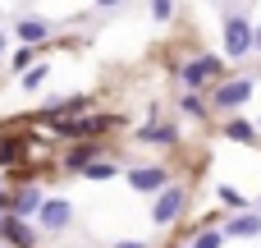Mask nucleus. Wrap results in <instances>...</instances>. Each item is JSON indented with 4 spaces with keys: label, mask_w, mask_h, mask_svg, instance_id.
Segmentation results:
<instances>
[{
    "label": "nucleus",
    "mask_w": 261,
    "mask_h": 248,
    "mask_svg": "<svg viewBox=\"0 0 261 248\" xmlns=\"http://www.w3.org/2000/svg\"><path fill=\"white\" fill-rule=\"evenodd\" d=\"M220 74H225L220 55H197V60L179 64V78H184L188 92H197V87H206V83H220Z\"/></svg>",
    "instance_id": "obj_1"
},
{
    "label": "nucleus",
    "mask_w": 261,
    "mask_h": 248,
    "mask_svg": "<svg viewBox=\"0 0 261 248\" xmlns=\"http://www.w3.org/2000/svg\"><path fill=\"white\" fill-rule=\"evenodd\" d=\"M252 37H257V28H252L243 14H229V18H225V55H229V60H243V55L252 51Z\"/></svg>",
    "instance_id": "obj_2"
},
{
    "label": "nucleus",
    "mask_w": 261,
    "mask_h": 248,
    "mask_svg": "<svg viewBox=\"0 0 261 248\" xmlns=\"http://www.w3.org/2000/svg\"><path fill=\"white\" fill-rule=\"evenodd\" d=\"M83 110H87V97H55L50 106H41V110H37V120H41V124H50V129H60V124L78 120Z\"/></svg>",
    "instance_id": "obj_3"
},
{
    "label": "nucleus",
    "mask_w": 261,
    "mask_h": 248,
    "mask_svg": "<svg viewBox=\"0 0 261 248\" xmlns=\"http://www.w3.org/2000/svg\"><path fill=\"white\" fill-rule=\"evenodd\" d=\"M184 202H188V189H184V184H170V189H161L151 221H156V226H174V221L184 216Z\"/></svg>",
    "instance_id": "obj_4"
},
{
    "label": "nucleus",
    "mask_w": 261,
    "mask_h": 248,
    "mask_svg": "<svg viewBox=\"0 0 261 248\" xmlns=\"http://www.w3.org/2000/svg\"><path fill=\"white\" fill-rule=\"evenodd\" d=\"M0 244H9V248H37V230H32L23 216L0 212Z\"/></svg>",
    "instance_id": "obj_5"
},
{
    "label": "nucleus",
    "mask_w": 261,
    "mask_h": 248,
    "mask_svg": "<svg viewBox=\"0 0 261 248\" xmlns=\"http://www.w3.org/2000/svg\"><path fill=\"white\" fill-rule=\"evenodd\" d=\"M106 129H115V115H78V120H69V124H60L55 133L60 138H92V133H106Z\"/></svg>",
    "instance_id": "obj_6"
},
{
    "label": "nucleus",
    "mask_w": 261,
    "mask_h": 248,
    "mask_svg": "<svg viewBox=\"0 0 261 248\" xmlns=\"http://www.w3.org/2000/svg\"><path fill=\"white\" fill-rule=\"evenodd\" d=\"M128 184L138 193H161V189H170V170L165 166H133L128 170Z\"/></svg>",
    "instance_id": "obj_7"
},
{
    "label": "nucleus",
    "mask_w": 261,
    "mask_h": 248,
    "mask_svg": "<svg viewBox=\"0 0 261 248\" xmlns=\"http://www.w3.org/2000/svg\"><path fill=\"white\" fill-rule=\"evenodd\" d=\"M248 97H252V78H229L216 87V110H239Z\"/></svg>",
    "instance_id": "obj_8"
},
{
    "label": "nucleus",
    "mask_w": 261,
    "mask_h": 248,
    "mask_svg": "<svg viewBox=\"0 0 261 248\" xmlns=\"http://www.w3.org/2000/svg\"><path fill=\"white\" fill-rule=\"evenodd\" d=\"M69 221H73V207H69L64 198H46L41 212H37V226H41V230H64Z\"/></svg>",
    "instance_id": "obj_9"
},
{
    "label": "nucleus",
    "mask_w": 261,
    "mask_h": 248,
    "mask_svg": "<svg viewBox=\"0 0 261 248\" xmlns=\"http://www.w3.org/2000/svg\"><path fill=\"white\" fill-rule=\"evenodd\" d=\"M41 202H46V198H41V189H37V184H18V193L9 198V212L28 221V216H37V212H41Z\"/></svg>",
    "instance_id": "obj_10"
},
{
    "label": "nucleus",
    "mask_w": 261,
    "mask_h": 248,
    "mask_svg": "<svg viewBox=\"0 0 261 248\" xmlns=\"http://www.w3.org/2000/svg\"><path fill=\"white\" fill-rule=\"evenodd\" d=\"M220 230H225V239H252V235H261V212H243V216L225 221Z\"/></svg>",
    "instance_id": "obj_11"
},
{
    "label": "nucleus",
    "mask_w": 261,
    "mask_h": 248,
    "mask_svg": "<svg viewBox=\"0 0 261 248\" xmlns=\"http://www.w3.org/2000/svg\"><path fill=\"white\" fill-rule=\"evenodd\" d=\"M174 138H179V129H174V124H156V120H151V124H142V129H138V143H151V147H170Z\"/></svg>",
    "instance_id": "obj_12"
},
{
    "label": "nucleus",
    "mask_w": 261,
    "mask_h": 248,
    "mask_svg": "<svg viewBox=\"0 0 261 248\" xmlns=\"http://www.w3.org/2000/svg\"><path fill=\"white\" fill-rule=\"evenodd\" d=\"M96 156H101V147H96V143H92V138H87V143H78V147H69V152H64V166H69V170H78V175H83V170H87V166H92V161H96Z\"/></svg>",
    "instance_id": "obj_13"
},
{
    "label": "nucleus",
    "mask_w": 261,
    "mask_h": 248,
    "mask_svg": "<svg viewBox=\"0 0 261 248\" xmlns=\"http://www.w3.org/2000/svg\"><path fill=\"white\" fill-rule=\"evenodd\" d=\"M23 152H28V133H5L0 138V166H14Z\"/></svg>",
    "instance_id": "obj_14"
},
{
    "label": "nucleus",
    "mask_w": 261,
    "mask_h": 248,
    "mask_svg": "<svg viewBox=\"0 0 261 248\" xmlns=\"http://www.w3.org/2000/svg\"><path fill=\"white\" fill-rule=\"evenodd\" d=\"M14 32H18V41H28V46H32V41H46V37H50V28H46L41 18H23Z\"/></svg>",
    "instance_id": "obj_15"
},
{
    "label": "nucleus",
    "mask_w": 261,
    "mask_h": 248,
    "mask_svg": "<svg viewBox=\"0 0 261 248\" xmlns=\"http://www.w3.org/2000/svg\"><path fill=\"white\" fill-rule=\"evenodd\" d=\"M220 138H234V143H252V138H257V129H252L248 120H229V124L220 129Z\"/></svg>",
    "instance_id": "obj_16"
},
{
    "label": "nucleus",
    "mask_w": 261,
    "mask_h": 248,
    "mask_svg": "<svg viewBox=\"0 0 261 248\" xmlns=\"http://www.w3.org/2000/svg\"><path fill=\"white\" fill-rule=\"evenodd\" d=\"M115 175H119L115 156H110V161H106V156H96V161H92V166L83 170V179H115Z\"/></svg>",
    "instance_id": "obj_17"
},
{
    "label": "nucleus",
    "mask_w": 261,
    "mask_h": 248,
    "mask_svg": "<svg viewBox=\"0 0 261 248\" xmlns=\"http://www.w3.org/2000/svg\"><path fill=\"white\" fill-rule=\"evenodd\" d=\"M188 248H225V230H216V226H206V230H202V235H197V239H193Z\"/></svg>",
    "instance_id": "obj_18"
},
{
    "label": "nucleus",
    "mask_w": 261,
    "mask_h": 248,
    "mask_svg": "<svg viewBox=\"0 0 261 248\" xmlns=\"http://www.w3.org/2000/svg\"><path fill=\"white\" fill-rule=\"evenodd\" d=\"M179 106H184V115H193V120H206V101H202L197 92H188V97H184Z\"/></svg>",
    "instance_id": "obj_19"
},
{
    "label": "nucleus",
    "mask_w": 261,
    "mask_h": 248,
    "mask_svg": "<svg viewBox=\"0 0 261 248\" xmlns=\"http://www.w3.org/2000/svg\"><path fill=\"white\" fill-rule=\"evenodd\" d=\"M46 74H50L46 64H37V69H23V87H41V83H46Z\"/></svg>",
    "instance_id": "obj_20"
},
{
    "label": "nucleus",
    "mask_w": 261,
    "mask_h": 248,
    "mask_svg": "<svg viewBox=\"0 0 261 248\" xmlns=\"http://www.w3.org/2000/svg\"><path fill=\"white\" fill-rule=\"evenodd\" d=\"M216 193H220V202H229V207H243V193H239V189H229V184H220Z\"/></svg>",
    "instance_id": "obj_21"
},
{
    "label": "nucleus",
    "mask_w": 261,
    "mask_h": 248,
    "mask_svg": "<svg viewBox=\"0 0 261 248\" xmlns=\"http://www.w3.org/2000/svg\"><path fill=\"white\" fill-rule=\"evenodd\" d=\"M151 14H156V18H170V14H174V0H151Z\"/></svg>",
    "instance_id": "obj_22"
},
{
    "label": "nucleus",
    "mask_w": 261,
    "mask_h": 248,
    "mask_svg": "<svg viewBox=\"0 0 261 248\" xmlns=\"http://www.w3.org/2000/svg\"><path fill=\"white\" fill-rule=\"evenodd\" d=\"M9 198H14V193H9V189H5V179H0V212H9Z\"/></svg>",
    "instance_id": "obj_23"
},
{
    "label": "nucleus",
    "mask_w": 261,
    "mask_h": 248,
    "mask_svg": "<svg viewBox=\"0 0 261 248\" xmlns=\"http://www.w3.org/2000/svg\"><path fill=\"white\" fill-rule=\"evenodd\" d=\"M115 248H147V244H138V239H124V244H115Z\"/></svg>",
    "instance_id": "obj_24"
},
{
    "label": "nucleus",
    "mask_w": 261,
    "mask_h": 248,
    "mask_svg": "<svg viewBox=\"0 0 261 248\" xmlns=\"http://www.w3.org/2000/svg\"><path fill=\"white\" fill-rule=\"evenodd\" d=\"M96 5H101V9H110V5H119V0H96Z\"/></svg>",
    "instance_id": "obj_25"
},
{
    "label": "nucleus",
    "mask_w": 261,
    "mask_h": 248,
    "mask_svg": "<svg viewBox=\"0 0 261 248\" xmlns=\"http://www.w3.org/2000/svg\"><path fill=\"white\" fill-rule=\"evenodd\" d=\"M252 46H257V51H261V28H257V37H252Z\"/></svg>",
    "instance_id": "obj_26"
},
{
    "label": "nucleus",
    "mask_w": 261,
    "mask_h": 248,
    "mask_svg": "<svg viewBox=\"0 0 261 248\" xmlns=\"http://www.w3.org/2000/svg\"><path fill=\"white\" fill-rule=\"evenodd\" d=\"M0 55H5V32H0Z\"/></svg>",
    "instance_id": "obj_27"
},
{
    "label": "nucleus",
    "mask_w": 261,
    "mask_h": 248,
    "mask_svg": "<svg viewBox=\"0 0 261 248\" xmlns=\"http://www.w3.org/2000/svg\"><path fill=\"white\" fill-rule=\"evenodd\" d=\"M0 248H9V244H0Z\"/></svg>",
    "instance_id": "obj_28"
}]
</instances>
